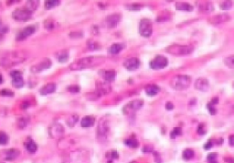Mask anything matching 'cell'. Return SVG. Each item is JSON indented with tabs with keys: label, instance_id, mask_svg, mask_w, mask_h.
<instances>
[{
	"label": "cell",
	"instance_id": "cell-35",
	"mask_svg": "<svg viewBox=\"0 0 234 163\" xmlns=\"http://www.w3.org/2000/svg\"><path fill=\"white\" fill-rule=\"evenodd\" d=\"M8 136L3 132V131H0V145H6L7 142H8Z\"/></svg>",
	"mask_w": 234,
	"mask_h": 163
},
{
	"label": "cell",
	"instance_id": "cell-22",
	"mask_svg": "<svg viewBox=\"0 0 234 163\" xmlns=\"http://www.w3.org/2000/svg\"><path fill=\"white\" fill-rule=\"evenodd\" d=\"M198 8L202 12H211L214 9L211 2H202L201 4H198Z\"/></svg>",
	"mask_w": 234,
	"mask_h": 163
},
{
	"label": "cell",
	"instance_id": "cell-23",
	"mask_svg": "<svg viewBox=\"0 0 234 163\" xmlns=\"http://www.w3.org/2000/svg\"><path fill=\"white\" fill-rule=\"evenodd\" d=\"M25 148H27V150L29 153H35L38 149V146L37 144L33 141V140L29 139L25 143Z\"/></svg>",
	"mask_w": 234,
	"mask_h": 163
},
{
	"label": "cell",
	"instance_id": "cell-15",
	"mask_svg": "<svg viewBox=\"0 0 234 163\" xmlns=\"http://www.w3.org/2000/svg\"><path fill=\"white\" fill-rule=\"evenodd\" d=\"M109 127H108V123L104 120H102L98 126V130H97V134H98V138H106L107 137V133H108Z\"/></svg>",
	"mask_w": 234,
	"mask_h": 163
},
{
	"label": "cell",
	"instance_id": "cell-17",
	"mask_svg": "<svg viewBox=\"0 0 234 163\" xmlns=\"http://www.w3.org/2000/svg\"><path fill=\"white\" fill-rule=\"evenodd\" d=\"M20 152L16 149V148H10V149H7L6 152H5V160L7 161H14L16 160L19 156Z\"/></svg>",
	"mask_w": 234,
	"mask_h": 163
},
{
	"label": "cell",
	"instance_id": "cell-32",
	"mask_svg": "<svg viewBox=\"0 0 234 163\" xmlns=\"http://www.w3.org/2000/svg\"><path fill=\"white\" fill-rule=\"evenodd\" d=\"M60 3H61V1H59V0H48V1L45 2V7L47 9H51V8L59 6Z\"/></svg>",
	"mask_w": 234,
	"mask_h": 163
},
{
	"label": "cell",
	"instance_id": "cell-50",
	"mask_svg": "<svg viewBox=\"0 0 234 163\" xmlns=\"http://www.w3.org/2000/svg\"><path fill=\"white\" fill-rule=\"evenodd\" d=\"M0 27H1V21H0Z\"/></svg>",
	"mask_w": 234,
	"mask_h": 163
},
{
	"label": "cell",
	"instance_id": "cell-4",
	"mask_svg": "<svg viewBox=\"0 0 234 163\" xmlns=\"http://www.w3.org/2000/svg\"><path fill=\"white\" fill-rule=\"evenodd\" d=\"M194 48L190 45H179L174 44L166 49V51L175 56H187L193 52Z\"/></svg>",
	"mask_w": 234,
	"mask_h": 163
},
{
	"label": "cell",
	"instance_id": "cell-11",
	"mask_svg": "<svg viewBox=\"0 0 234 163\" xmlns=\"http://www.w3.org/2000/svg\"><path fill=\"white\" fill-rule=\"evenodd\" d=\"M51 66V61L49 59H43L41 62H40L38 64L34 65L31 67V71L32 72H40L44 70L49 69Z\"/></svg>",
	"mask_w": 234,
	"mask_h": 163
},
{
	"label": "cell",
	"instance_id": "cell-8",
	"mask_svg": "<svg viewBox=\"0 0 234 163\" xmlns=\"http://www.w3.org/2000/svg\"><path fill=\"white\" fill-rule=\"evenodd\" d=\"M10 76L12 77V85L15 88H21L24 86V80L22 72L19 71H11Z\"/></svg>",
	"mask_w": 234,
	"mask_h": 163
},
{
	"label": "cell",
	"instance_id": "cell-13",
	"mask_svg": "<svg viewBox=\"0 0 234 163\" xmlns=\"http://www.w3.org/2000/svg\"><path fill=\"white\" fill-rule=\"evenodd\" d=\"M36 31V27L35 26H27L24 28L21 31H19L17 35V41H23L26 38L29 37Z\"/></svg>",
	"mask_w": 234,
	"mask_h": 163
},
{
	"label": "cell",
	"instance_id": "cell-42",
	"mask_svg": "<svg viewBox=\"0 0 234 163\" xmlns=\"http://www.w3.org/2000/svg\"><path fill=\"white\" fill-rule=\"evenodd\" d=\"M0 94H1L2 96H13V95H14L13 92H11V91H9V90H7V89H3V90H1Z\"/></svg>",
	"mask_w": 234,
	"mask_h": 163
},
{
	"label": "cell",
	"instance_id": "cell-27",
	"mask_svg": "<svg viewBox=\"0 0 234 163\" xmlns=\"http://www.w3.org/2000/svg\"><path fill=\"white\" fill-rule=\"evenodd\" d=\"M69 60V52L67 50H62L58 54V61L61 63H65Z\"/></svg>",
	"mask_w": 234,
	"mask_h": 163
},
{
	"label": "cell",
	"instance_id": "cell-46",
	"mask_svg": "<svg viewBox=\"0 0 234 163\" xmlns=\"http://www.w3.org/2000/svg\"><path fill=\"white\" fill-rule=\"evenodd\" d=\"M212 145H213V144H212L211 142H210V141H209V142H207V143L204 145V148L208 150V149H210V148H212Z\"/></svg>",
	"mask_w": 234,
	"mask_h": 163
},
{
	"label": "cell",
	"instance_id": "cell-40",
	"mask_svg": "<svg viewBox=\"0 0 234 163\" xmlns=\"http://www.w3.org/2000/svg\"><path fill=\"white\" fill-rule=\"evenodd\" d=\"M106 157L108 158V159H112V160H114V159H118V154H117V152L115 150H112L111 152H109V153H107L106 154Z\"/></svg>",
	"mask_w": 234,
	"mask_h": 163
},
{
	"label": "cell",
	"instance_id": "cell-21",
	"mask_svg": "<svg viewBox=\"0 0 234 163\" xmlns=\"http://www.w3.org/2000/svg\"><path fill=\"white\" fill-rule=\"evenodd\" d=\"M176 9L179 10V11H192L193 10V6L187 3H182V2H178L175 5Z\"/></svg>",
	"mask_w": 234,
	"mask_h": 163
},
{
	"label": "cell",
	"instance_id": "cell-47",
	"mask_svg": "<svg viewBox=\"0 0 234 163\" xmlns=\"http://www.w3.org/2000/svg\"><path fill=\"white\" fill-rule=\"evenodd\" d=\"M229 142H230V145H231V146H234V136L233 135L230 136V138H229Z\"/></svg>",
	"mask_w": 234,
	"mask_h": 163
},
{
	"label": "cell",
	"instance_id": "cell-3",
	"mask_svg": "<svg viewBox=\"0 0 234 163\" xmlns=\"http://www.w3.org/2000/svg\"><path fill=\"white\" fill-rule=\"evenodd\" d=\"M22 55L19 52H11L9 54H5L2 58H0V64L4 67H11L15 64L20 63L24 61Z\"/></svg>",
	"mask_w": 234,
	"mask_h": 163
},
{
	"label": "cell",
	"instance_id": "cell-10",
	"mask_svg": "<svg viewBox=\"0 0 234 163\" xmlns=\"http://www.w3.org/2000/svg\"><path fill=\"white\" fill-rule=\"evenodd\" d=\"M123 66L128 71L137 70L140 67V61L136 57H132V58H129L124 61Z\"/></svg>",
	"mask_w": 234,
	"mask_h": 163
},
{
	"label": "cell",
	"instance_id": "cell-39",
	"mask_svg": "<svg viewBox=\"0 0 234 163\" xmlns=\"http://www.w3.org/2000/svg\"><path fill=\"white\" fill-rule=\"evenodd\" d=\"M207 108H208V110H209V112H210V114L211 115H216V113H217V110H216V108L214 107V105H212L211 103H209L208 105H207Z\"/></svg>",
	"mask_w": 234,
	"mask_h": 163
},
{
	"label": "cell",
	"instance_id": "cell-25",
	"mask_svg": "<svg viewBox=\"0 0 234 163\" xmlns=\"http://www.w3.org/2000/svg\"><path fill=\"white\" fill-rule=\"evenodd\" d=\"M123 49V46L122 44L115 43V44H113L112 46L109 48V53L112 54V55H115V54H118Z\"/></svg>",
	"mask_w": 234,
	"mask_h": 163
},
{
	"label": "cell",
	"instance_id": "cell-34",
	"mask_svg": "<svg viewBox=\"0 0 234 163\" xmlns=\"http://www.w3.org/2000/svg\"><path fill=\"white\" fill-rule=\"evenodd\" d=\"M232 1H224L219 5V7L222 10H229V9L232 8Z\"/></svg>",
	"mask_w": 234,
	"mask_h": 163
},
{
	"label": "cell",
	"instance_id": "cell-1",
	"mask_svg": "<svg viewBox=\"0 0 234 163\" xmlns=\"http://www.w3.org/2000/svg\"><path fill=\"white\" fill-rule=\"evenodd\" d=\"M103 60L104 58L102 57H85V58H81L78 61L73 62L70 65V68L72 71L88 69V68H92L102 63Z\"/></svg>",
	"mask_w": 234,
	"mask_h": 163
},
{
	"label": "cell",
	"instance_id": "cell-48",
	"mask_svg": "<svg viewBox=\"0 0 234 163\" xmlns=\"http://www.w3.org/2000/svg\"><path fill=\"white\" fill-rule=\"evenodd\" d=\"M211 103L212 104V105H215V104H217V103H218V98H217V97L213 98V99L211 100Z\"/></svg>",
	"mask_w": 234,
	"mask_h": 163
},
{
	"label": "cell",
	"instance_id": "cell-31",
	"mask_svg": "<svg viewBox=\"0 0 234 163\" xmlns=\"http://www.w3.org/2000/svg\"><path fill=\"white\" fill-rule=\"evenodd\" d=\"M124 143H125L126 146H128L130 148H137L138 145H139L138 141L135 138H130V139H126L124 141Z\"/></svg>",
	"mask_w": 234,
	"mask_h": 163
},
{
	"label": "cell",
	"instance_id": "cell-41",
	"mask_svg": "<svg viewBox=\"0 0 234 163\" xmlns=\"http://www.w3.org/2000/svg\"><path fill=\"white\" fill-rule=\"evenodd\" d=\"M127 8L130 9V10H133V11H137V10H139V9L142 8V6L138 5V4H133L131 6H128Z\"/></svg>",
	"mask_w": 234,
	"mask_h": 163
},
{
	"label": "cell",
	"instance_id": "cell-26",
	"mask_svg": "<svg viewBox=\"0 0 234 163\" xmlns=\"http://www.w3.org/2000/svg\"><path fill=\"white\" fill-rule=\"evenodd\" d=\"M39 1H35V0H33V1H27V3H26V8H27L28 10H30L31 12H34L37 8H38V6H39Z\"/></svg>",
	"mask_w": 234,
	"mask_h": 163
},
{
	"label": "cell",
	"instance_id": "cell-2",
	"mask_svg": "<svg viewBox=\"0 0 234 163\" xmlns=\"http://www.w3.org/2000/svg\"><path fill=\"white\" fill-rule=\"evenodd\" d=\"M191 84V77L186 74H178L174 76L169 84L172 89L176 91H184L189 87Z\"/></svg>",
	"mask_w": 234,
	"mask_h": 163
},
{
	"label": "cell",
	"instance_id": "cell-24",
	"mask_svg": "<svg viewBox=\"0 0 234 163\" xmlns=\"http://www.w3.org/2000/svg\"><path fill=\"white\" fill-rule=\"evenodd\" d=\"M104 79L107 82H113L115 80L116 77V71L115 70H108L104 71V75H103Z\"/></svg>",
	"mask_w": 234,
	"mask_h": 163
},
{
	"label": "cell",
	"instance_id": "cell-16",
	"mask_svg": "<svg viewBox=\"0 0 234 163\" xmlns=\"http://www.w3.org/2000/svg\"><path fill=\"white\" fill-rule=\"evenodd\" d=\"M120 19H121V16L119 14H112L106 18L105 22L109 28H115L116 27L117 24L119 23Z\"/></svg>",
	"mask_w": 234,
	"mask_h": 163
},
{
	"label": "cell",
	"instance_id": "cell-14",
	"mask_svg": "<svg viewBox=\"0 0 234 163\" xmlns=\"http://www.w3.org/2000/svg\"><path fill=\"white\" fill-rule=\"evenodd\" d=\"M194 86L197 90L200 92H207L210 88V83L206 78H198V80H196Z\"/></svg>",
	"mask_w": 234,
	"mask_h": 163
},
{
	"label": "cell",
	"instance_id": "cell-43",
	"mask_svg": "<svg viewBox=\"0 0 234 163\" xmlns=\"http://www.w3.org/2000/svg\"><path fill=\"white\" fill-rule=\"evenodd\" d=\"M68 90L70 93H79L80 92V87L78 85H71L70 87H68Z\"/></svg>",
	"mask_w": 234,
	"mask_h": 163
},
{
	"label": "cell",
	"instance_id": "cell-37",
	"mask_svg": "<svg viewBox=\"0 0 234 163\" xmlns=\"http://www.w3.org/2000/svg\"><path fill=\"white\" fill-rule=\"evenodd\" d=\"M181 133H182L181 128H179V127H176V128H174V129L171 131V133H170V138H171V139H176L177 137L180 136V135H181Z\"/></svg>",
	"mask_w": 234,
	"mask_h": 163
},
{
	"label": "cell",
	"instance_id": "cell-45",
	"mask_svg": "<svg viewBox=\"0 0 234 163\" xmlns=\"http://www.w3.org/2000/svg\"><path fill=\"white\" fill-rule=\"evenodd\" d=\"M165 108H166V110L171 111V110H173V109H174V105H173V104H172V103L167 102V103H166V105H165Z\"/></svg>",
	"mask_w": 234,
	"mask_h": 163
},
{
	"label": "cell",
	"instance_id": "cell-33",
	"mask_svg": "<svg viewBox=\"0 0 234 163\" xmlns=\"http://www.w3.org/2000/svg\"><path fill=\"white\" fill-rule=\"evenodd\" d=\"M107 84H102V83H100L98 85H97V89H99V93H106L108 92L111 91V88H107Z\"/></svg>",
	"mask_w": 234,
	"mask_h": 163
},
{
	"label": "cell",
	"instance_id": "cell-7",
	"mask_svg": "<svg viewBox=\"0 0 234 163\" xmlns=\"http://www.w3.org/2000/svg\"><path fill=\"white\" fill-rule=\"evenodd\" d=\"M168 64V60L162 55H157L149 63V66L153 70H162Z\"/></svg>",
	"mask_w": 234,
	"mask_h": 163
},
{
	"label": "cell",
	"instance_id": "cell-5",
	"mask_svg": "<svg viewBox=\"0 0 234 163\" xmlns=\"http://www.w3.org/2000/svg\"><path fill=\"white\" fill-rule=\"evenodd\" d=\"M32 13L30 10H28L26 7L22 8H18L13 11L12 13V18L17 20V21H27L31 19Z\"/></svg>",
	"mask_w": 234,
	"mask_h": 163
},
{
	"label": "cell",
	"instance_id": "cell-49",
	"mask_svg": "<svg viewBox=\"0 0 234 163\" xmlns=\"http://www.w3.org/2000/svg\"><path fill=\"white\" fill-rule=\"evenodd\" d=\"M3 83V77H2V75L0 74V84Z\"/></svg>",
	"mask_w": 234,
	"mask_h": 163
},
{
	"label": "cell",
	"instance_id": "cell-6",
	"mask_svg": "<svg viewBox=\"0 0 234 163\" xmlns=\"http://www.w3.org/2000/svg\"><path fill=\"white\" fill-rule=\"evenodd\" d=\"M139 33L142 37L144 38H149L152 35V22L148 19H143L139 23L138 27Z\"/></svg>",
	"mask_w": 234,
	"mask_h": 163
},
{
	"label": "cell",
	"instance_id": "cell-44",
	"mask_svg": "<svg viewBox=\"0 0 234 163\" xmlns=\"http://www.w3.org/2000/svg\"><path fill=\"white\" fill-rule=\"evenodd\" d=\"M217 153H211V154H209L208 156H207V160H208V161L209 162H211V161H216V159H217Z\"/></svg>",
	"mask_w": 234,
	"mask_h": 163
},
{
	"label": "cell",
	"instance_id": "cell-18",
	"mask_svg": "<svg viewBox=\"0 0 234 163\" xmlns=\"http://www.w3.org/2000/svg\"><path fill=\"white\" fill-rule=\"evenodd\" d=\"M56 91V84L54 83H49L45 84L40 90V93L42 95H47V94H50V93H54Z\"/></svg>",
	"mask_w": 234,
	"mask_h": 163
},
{
	"label": "cell",
	"instance_id": "cell-28",
	"mask_svg": "<svg viewBox=\"0 0 234 163\" xmlns=\"http://www.w3.org/2000/svg\"><path fill=\"white\" fill-rule=\"evenodd\" d=\"M51 129H54V133L53 134H51V136L52 137H60V136H61L62 135V133H63V127H61V125H58V124H56V125H54V127H50Z\"/></svg>",
	"mask_w": 234,
	"mask_h": 163
},
{
	"label": "cell",
	"instance_id": "cell-29",
	"mask_svg": "<svg viewBox=\"0 0 234 163\" xmlns=\"http://www.w3.org/2000/svg\"><path fill=\"white\" fill-rule=\"evenodd\" d=\"M223 62H224V64H225L228 68L234 70V55H232V56H229V57L224 58Z\"/></svg>",
	"mask_w": 234,
	"mask_h": 163
},
{
	"label": "cell",
	"instance_id": "cell-9",
	"mask_svg": "<svg viewBox=\"0 0 234 163\" xmlns=\"http://www.w3.org/2000/svg\"><path fill=\"white\" fill-rule=\"evenodd\" d=\"M144 105V102L143 100L141 99H136V100H134L132 102H130L129 104H127L125 105V107L123 108V112L128 114L129 112H135V111H137L139 110L141 107L143 106Z\"/></svg>",
	"mask_w": 234,
	"mask_h": 163
},
{
	"label": "cell",
	"instance_id": "cell-12",
	"mask_svg": "<svg viewBox=\"0 0 234 163\" xmlns=\"http://www.w3.org/2000/svg\"><path fill=\"white\" fill-rule=\"evenodd\" d=\"M230 19H231V17H230L229 14H227V13H221V14H218V15L211 18L209 19V22L212 24V25H219V24L227 22Z\"/></svg>",
	"mask_w": 234,
	"mask_h": 163
},
{
	"label": "cell",
	"instance_id": "cell-36",
	"mask_svg": "<svg viewBox=\"0 0 234 163\" xmlns=\"http://www.w3.org/2000/svg\"><path fill=\"white\" fill-rule=\"evenodd\" d=\"M78 118H79V117H78L77 115H72V116L70 117V118L68 119V121H67L68 126L70 127H74V125H75V124L77 123V121H78Z\"/></svg>",
	"mask_w": 234,
	"mask_h": 163
},
{
	"label": "cell",
	"instance_id": "cell-19",
	"mask_svg": "<svg viewBox=\"0 0 234 163\" xmlns=\"http://www.w3.org/2000/svg\"><path fill=\"white\" fill-rule=\"evenodd\" d=\"M144 90H145V93L148 96H155V95H157V93L160 92L159 86H157V84H154L146 85V87H145Z\"/></svg>",
	"mask_w": 234,
	"mask_h": 163
},
{
	"label": "cell",
	"instance_id": "cell-38",
	"mask_svg": "<svg viewBox=\"0 0 234 163\" xmlns=\"http://www.w3.org/2000/svg\"><path fill=\"white\" fill-rule=\"evenodd\" d=\"M197 132L199 134V135H204L206 133V127H205V125L204 124H200L198 125V128H197Z\"/></svg>",
	"mask_w": 234,
	"mask_h": 163
},
{
	"label": "cell",
	"instance_id": "cell-20",
	"mask_svg": "<svg viewBox=\"0 0 234 163\" xmlns=\"http://www.w3.org/2000/svg\"><path fill=\"white\" fill-rule=\"evenodd\" d=\"M94 123H95V118L94 117H91V116H87V117H84L81 119V126L84 128H88V127H93Z\"/></svg>",
	"mask_w": 234,
	"mask_h": 163
},
{
	"label": "cell",
	"instance_id": "cell-30",
	"mask_svg": "<svg viewBox=\"0 0 234 163\" xmlns=\"http://www.w3.org/2000/svg\"><path fill=\"white\" fill-rule=\"evenodd\" d=\"M194 155H195V153H194V151H193L192 149H190V148H186V149L183 151L182 157H183V159H184L185 161H189V160H191V159L194 157Z\"/></svg>",
	"mask_w": 234,
	"mask_h": 163
}]
</instances>
